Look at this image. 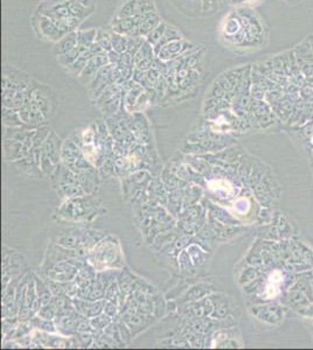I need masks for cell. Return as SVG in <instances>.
<instances>
[{"mask_svg":"<svg viewBox=\"0 0 313 350\" xmlns=\"http://www.w3.org/2000/svg\"><path fill=\"white\" fill-rule=\"evenodd\" d=\"M105 212L106 209L103 208L102 198L97 191L63 200L55 210L53 219L60 224H87Z\"/></svg>","mask_w":313,"mask_h":350,"instance_id":"6da1fadb","label":"cell"},{"mask_svg":"<svg viewBox=\"0 0 313 350\" xmlns=\"http://www.w3.org/2000/svg\"><path fill=\"white\" fill-rule=\"evenodd\" d=\"M213 250L205 246L200 238L192 237V241L180 251L178 256L179 276L182 278H200L206 275Z\"/></svg>","mask_w":313,"mask_h":350,"instance_id":"7a4b0ae2","label":"cell"},{"mask_svg":"<svg viewBox=\"0 0 313 350\" xmlns=\"http://www.w3.org/2000/svg\"><path fill=\"white\" fill-rule=\"evenodd\" d=\"M87 262L97 272L125 267L121 242L114 235H106L89 251Z\"/></svg>","mask_w":313,"mask_h":350,"instance_id":"3957f363","label":"cell"},{"mask_svg":"<svg viewBox=\"0 0 313 350\" xmlns=\"http://www.w3.org/2000/svg\"><path fill=\"white\" fill-rule=\"evenodd\" d=\"M4 158L8 162L23 159L31 152L35 129L4 126Z\"/></svg>","mask_w":313,"mask_h":350,"instance_id":"277c9868","label":"cell"},{"mask_svg":"<svg viewBox=\"0 0 313 350\" xmlns=\"http://www.w3.org/2000/svg\"><path fill=\"white\" fill-rule=\"evenodd\" d=\"M50 185L60 199L67 200L87 194L77 174L60 164L49 177Z\"/></svg>","mask_w":313,"mask_h":350,"instance_id":"5b68a950","label":"cell"},{"mask_svg":"<svg viewBox=\"0 0 313 350\" xmlns=\"http://www.w3.org/2000/svg\"><path fill=\"white\" fill-rule=\"evenodd\" d=\"M87 264V259L82 258H69L62 262L41 264L38 270V275L60 283H68L74 280L79 271Z\"/></svg>","mask_w":313,"mask_h":350,"instance_id":"8992f818","label":"cell"},{"mask_svg":"<svg viewBox=\"0 0 313 350\" xmlns=\"http://www.w3.org/2000/svg\"><path fill=\"white\" fill-rule=\"evenodd\" d=\"M61 164L76 173L79 177H83V175H87L97 170L95 166H93L87 160V158L84 157L81 148L77 146L76 143L70 137L64 140L62 144Z\"/></svg>","mask_w":313,"mask_h":350,"instance_id":"52a82bcc","label":"cell"},{"mask_svg":"<svg viewBox=\"0 0 313 350\" xmlns=\"http://www.w3.org/2000/svg\"><path fill=\"white\" fill-rule=\"evenodd\" d=\"M62 144L63 142L61 138L51 129L41 149L40 167L44 177H50L58 166L61 164Z\"/></svg>","mask_w":313,"mask_h":350,"instance_id":"ba28073f","label":"cell"},{"mask_svg":"<svg viewBox=\"0 0 313 350\" xmlns=\"http://www.w3.org/2000/svg\"><path fill=\"white\" fill-rule=\"evenodd\" d=\"M207 208L202 204H193L179 214L178 230L183 236H193L198 234L206 224Z\"/></svg>","mask_w":313,"mask_h":350,"instance_id":"9c48e42d","label":"cell"},{"mask_svg":"<svg viewBox=\"0 0 313 350\" xmlns=\"http://www.w3.org/2000/svg\"><path fill=\"white\" fill-rule=\"evenodd\" d=\"M28 266L23 256L14 250L4 247L3 250V293L13 279L25 276Z\"/></svg>","mask_w":313,"mask_h":350,"instance_id":"30bf717a","label":"cell"},{"mask_svg":"<svg viewBox=\"0 0 313 350\" xmlns=\"http://www.w3.org/2000/svg\"><path fill=\"white\" fill-rule=\"evenodd\" d=\"M221 34L227 44L236 46L246 44L247 36L242 16L238 13H230L228 16H226L221 28Z\"/></svg>","mask_w":313,"mask_h":350,"instance_id":"8fae6325","label":"cell"},{"mask_svg":"<svg viewBox=\"0 0 313 350\" xmlns=\"http://www.w3.org/2000/svg\"><path fill=\"white\" fill-rule=\"evenodd\" d=\"M217 285L214 284L213 280H209L208 278H199V280H196L193 283L190 287L186 289V292L182 294L181 297L178 298L177 304L178 306L187 304V302L191 301H196L200 300V299H204L206 297L211 296L212 293L218 292Z\"/></svg>","mask_w":313,"mask_h":350,"instance_id":"7c38bea8","label":"cell"},{"mask_svg":"<svg viewBox=\"0 0 313 350\" xmlns=\"http://www.w3.org/2000/svg\"><path fill=\"white\" fill-rule=\"evenodd\" d=\"M128 124L136 143L150 145L152 143V131L146 116L143 112L128 113Z\"/></svg>","mask_w":313,"mask_h":350,"instance_id":"4fadbf2b","label":"cell"},{"mask_svg":"<svg viewBox=\"0 0 313 350\" xmlns=\"http://www.w3.org/2000/svg\"><path fill=\"white\" fill-rule=\"evenodd\" d=\"M213 302L209 299V296L196 301H191L187 304L178 306L179 315H182L186 319H204L211 317L213 312Z\"/></svg>","mask_w":313,"mask_h":350,"instance_id":"5bb4252c","label":"cell"},{"mask_svg":"<svg viewBox=\"0 0 313 350\" xmlns=\"http://www.w3.org/2000/svg\"><path fill=\"white\" fill-rule=\"evenodd\" d=\"M109 56L108 53H103L100 55H95L91 59L89 60L87 66H85L84 70L82 71V74L80 75L79 80L81 81V83L84 85H89L90 82L95 79V76L97 75V72L100 71L103 67L109 65Z\"/></svg>","mask_w":313,"mask_h":350,"instance_id":"9a60e30c","label":"cell"},{"mask_svg":"<svg viewBox=\"0 0 313 350\" xmlns=\"http://www.w3.org/2000/svg\"><path fill=\"white\" fill-rule=\"evenodd\" d=\"M209 299L213 302V312L211 314V318L215 320H226L233 317H229L231 308H233V305H231V300L228 296L221 293V292H215L212 293L209 296Z\"/></svg>","mask_w":313,"mask_h":350,"instance_id":"2e32d148","label":"cell"},{"mask_svg":"<svg viewBox=\"0 0 313 350\" xmlns=\"http://www.w3.org/2000/svg\"><path fill=\"white\" fill-rule=\"evenodd\" d=\"M105 301H106V299H102V300H96V301L85 300V299H81V298L72 299V304H74L76 310L89 319L95 318L97 317V315H100L103 313V312H104Z\"/></svg>","mask_w":313,"mask_h":350,"instance_id":"e0dca14e","label":"cell"},{"mask_svg":"<svg viewBox=\"0 0 313 350\" xmlns=\"http://www.w3.org/2000/svg\"><path fill=\"white\" fill-rule=\"evenodd\" d=\"M251 314L256 319L267 323H277L283 318V312L280 306L277 305H263L251 307Z\"/></svg>","mask_w":313,"mask_h":350,"instance_id":"ac0fdd59","label":"cell"},{"mask_svg":"<svg viewBox=\"0 0 313 350\" xmlns=\"http://www.w3.org/2000/svg\"><path fill=\"white\" fill-rule=\"evenodd\" d=\"M38 27L40 29V32L42 35L50 41L58 42L62 39V37L66 35V33L62 32L57 25H55L53 21H51L48 16H46L44 14H38Z\"/></svg>","mask_w":313,"mask_h":350,"instance_id":"d6986e66","label":"cell"},{"mask_svg":"<svg viewBox=\"0 0 313 350\" xmlns=\"http://www.w3.org/2000/svg\"><path fill=\"white\" fill-rule=\"evenodd\" d=\"M81 49H82V48H81ZM91 57H93V54L90 53L89 48H87V49H82V52H81L80 56L77 57L76 61H75V62H72L69 67H67V68H66L67 71L69 72L70 75L75 76V77L79 79V77H80V75L82 74V71L84 70L85 66H87L88 61H89V60L91 59Z\"/></svg>","mask_w":313,"mask_h":350,"instance_id":"ffe728a7","label":"cell"},{"mask_svg":"<svg viewBox=\"0 0 313 350\" xmlns=\"http://www.w3.org/2000/svg\"><path fill=\"white\" fill-rule=\"evenodd\" d=\"M77 46H79V42H77V33L76 31L70 32L66 34L61 40L57 42V45L54 47V53L57 56H59V55H61L63 53H67L68 50L74 49Z\"/></svg>","mask_w":313,"mask_h":350,"instance_id":"44dd1931","label":"cell"},{"mask_svg":"<svg viewBox=\"0 0 313 350\" xmlns=\"http://www.w3.org/2000/svg\"><path fill=\"white\" fill-rule=\"evenodd\" d=\"M3 124L5 127H26L20 118L19 111L3 106Z\"/></svg>","mask_w":313,"mask_h":350,"instance_id":"7402d4cb","label":"cell"},{"mask_svg":"<svg viewBox=\"0 0 313 350\" xmlns=\"http://www.w3.org/2000/svg\"><path fill=\"white\" fill-rule=\"evenodd\" d=\"M161 23V19L159 14L157 13H151L145 16V19L141 21V24L139 25V34L140 36L146 37L149 33H151L154 28H156L158 25Z\"/></svg>","mask_w":313,"mask_h":350,"instance_id":"603a6c76","label":"cell"},{"mask_svg":"<svg viewBox=\"0 0 313 350\" xmlns=\"http://www.w3.org/2000/svg\"><path fill=\"white\" fill-rule=\"evenodd\" d=\"M67 5L69 7L70 13L79 18L81 21H84L88 16L94 13V7H87L82 5V4L74 2V0H67Z\"/></svg>","mask_w":313,"mask_h":350,"instance_id":"cb8c5ba5","label":"cell"},{"mask_svg":"<svg viewBox=\"0 0 313 350\" xmlns=\"http://www.w3.org/2000/svg\"><path fill=\"white\" fill-rule=\"evenodd\" d=\"M77 42L79 46L82 49H87L96 41V28H89V29H77Z\"/></svg>","mask_w":313,"mask_h":350,"instance_id":"d4e9b609","label":"cell"},{"mask_svg":"<svg viewBox=\"0 0 313 350\" xmlns=\"http://www.w3.org/2000/svg\"><path fill=\"white\" fill-rule=\"evenodd\" d=\"M182 37L183 36H182L181 32H180L177 27L171 26V25H167V28L164 33V35H162V37H161V40L158 42L156 46H154V53H156V55H157V53L159 52V49L161 48L162 46H165L166 44H169V42H171V41L182 39Z\"/></svg>","mask_w":313,"mask_h":350,"instance_id":"484cf974","label":"cell"},{"mask_svg":"<svg viewBox=\"0 0 313 350\" xmlns=\"http://www.w3.org/2000/svg\"><path fill=\"white\" fill-rule=\"evenodd\" d=\"M32 327L35 328V329L45 330L48 333H55L57 332V326H55V322L53 320H46L44 318L39 317V315H34V317L29 320Z\"/></svg>","mask_w":313,"mask_h":350,"instance_id":"4316f807","label":"cell"},{"mask_svg":"<svg viewBox=\"0 0 313 350\" xmlns=\"http://www.w3.org/2000/svg\"><path fill=\"white\" fill-rule=\"evenodd\" d=\"M96 42L106 53L113 50V41H111V31L104 28H97Z\"/></svg>","mask_w":313,"mask_h":350,"instance_id":"83f0119b","label":"cell"},{"mask_svg":"<svg viewBox=\"0 0 313 350\" xmlns=\"http://www.w3.org/2000/svg\"><path fill=\"white\" fill-rule=\"evenodd\" d=\"M111 41H113V50H115V52L121 54L126 52L128 36L111 31Z\"/></svg>","mask_w":313,"mask_h":350,"instance_id":"f1b7e54d","label":"cell"},{"mask_svg":"<svg viewBox=\"0 0 313 350\" xmlns=\"http://www.w3.org/2000/svg\"><path fill=\"white\" fill-rule=\"evenodd\" d=\"M138 6H139V0H127L126 3H124V5L121 7V10L118 11V13L116 14L117 18H128V16H134L138 13Z\"/></svg>","mask_w":313,"mask_h":350,"instance_id":"f546056e","label":"cell"},{"mask_svg":"<svg viewBox=\"0 0 313 350\" xmlns=\"http://www.w3.org/2000/svg\"><path fill=\"white\" fill-rule=\"evenodd\" d=\"M81 52H82V49H81L80 46L75 47L74 49L71 50H68L67 53H63L61 55H59L58 56V62L60 63V66H62L64 68L69 67L72 62H75L77 57L80 56Z\"/></svg>","mask_w":313,"mask_h":350,"instance_id":"4dcf8cb0","label":"cell"},{"mask_svg":"<svg viewBox=\"0 0 313 350\" xmlns=\"http://www.w3.org/2000/svg\"><path fill=\"white\" fill-rule=\"evenodd\" d=\"M113 321H115L114 318H111L110 315L105 314V313L100 314L95 318L90 319V322H91V326H93L94 329H95V333L100 332V330H104L105 328L108 327Z\"/></svg>","mask_w":313,"mask_h":350,"instance_id":"1f68e13d","label":"cell"},{"mask_svg":"<svg viewBox=\"0 0 313 350\" xmlns=\"http://www.w3.org/2000/svg\"><path fill=\"white\" fill-rule=\"evenodd\" d=\"M166 28H167V24L164 23V21H161V23L158 25V26L154 28L151 33L148 34L145 39H146V41L150 42V44L154 47L158 44V42L161 40V37H162V35H164V33L166 31Z\"/></svg>","mask_w":313,"mask_h":350,"instance_id":"d6a6232c","label":"cell"},{"mask_svg":"<svg viewBox=\"0 0 313 350\" xmlns=\"http://www.w3.org/2000/svg\"><path fill=\"white\" fill-rule=\"evenodd\" d=\"M58 306L54 304L53 301L49 302V304H47V305H44L40 308V310L38 312V314L39 317H41V318H44L46 320H55V318H57V315H58Z\"/></svg>","mask_w":313,"mask_h":350,"instance_id":"836d02e7","label":"cell"},{"mask_svg":"<svg viewBox=\"0 0 313 350\" xmlns=\"http://www.w3.org/2000/svg\"><path fill=\"white\" fill-rule=\"evenodd\" d=\"M259 276H260V273L255 267L244 268V270L241 272V275H240L238 283L240 284H250V283H252V281L259 278Z\"/></svg>","mask_w":313,"mask_h":350,"instance_id":"e575fe53","label":"cell"},{"mask_svg":"<svg viewBox=\"0 0 313 350\" xmlns=\"http://www.w3.org/2000/svg\"><path fill=\"white\" fill-rule=\"evenodd\" d=\"M108 56H109V62H110V65L118 66V65H119V62H121L122 54H121V53L115 52V50H110V52L108 53Z\"/></svg>","mask_w":313,"mask_h":350,"instance_id":"d590c367","label":"cell"},{"mask_svg":"<svg viewBox=\"0 0 313 350\" xmlns=\"http://www.w3.org/2000/svg\"><path fill=\"white\" fill-rule=\"evenodd\" d=\"M89 50H90V53L93 54V56H95V55H100V54L105 53V50L103 49L102 47L98 45L96 41L94 42V44L89 47Z\"/></svg>","mask_w":313,"mask_h":350,"instance_id":"8d00e7d4","label":"cell"},{"mask_svg":"<svg viewBox=\"0 0 313 350\" xmlns=\"http://www.w3.org/2000/svg\"><path fill=\"white\" fill-rule=\"evenodd\" d=\"M64 2H67V0H64ZM74 2L82 4V5L87 6V7H95L96 0H74Z\"/></svg>","mask_w":313,"mask_h":350,"instance_id":"74e56055","label":"cell"},{"mask_svg":"<svg viewBox=\"0 0 313 350\" xmlns=\"http://www.w3.org/2000/svg\"><path fill=\"white\" fill-rule=\"evenodd\" d=\"M231 4H242V3H246V0H230Z\"/></svg>","mask_w":313,"mask_h":350,"instance_id":"f35d334b","label":"cell"},{"mask_svg":"<svg viewBox=\"0 0 313 350\" xmlns=\"http://www.w3.org/2000/svg\"><path fill=\"white\" fill-rule=\"evenodd\" d=\"M257 0H246V3H255Z\"/></svg>","mask_w":313,"mask_h":350,"instance_id":"ab89813d","label":"cell"},{"mask_svg":"<svg viewBox=\"0 0 313 350\" xmlns=\"http://www.w3.org/2000/svg\"><path fill=\"white\" fill-rule=\"evenodd\" d=\"M224 2H228V0H224Z\"/></svg>","mask_w":313,"mask_h":350,"instance_id":"60d3db41","label":"cell"},{"mask_svg":"<svg viewBox=\"0 0 313 350\" xmlns=\"http://www.w3.org/2000/svg\"><path fill=\"white\" fill-rule=\"evenodd\" d=\"M312 322H313V321H312Z\"/></svg>","mask_w":313,"mask_h":350,"instance_id":"b9f144b4","label":"cell"}]
</instances>
